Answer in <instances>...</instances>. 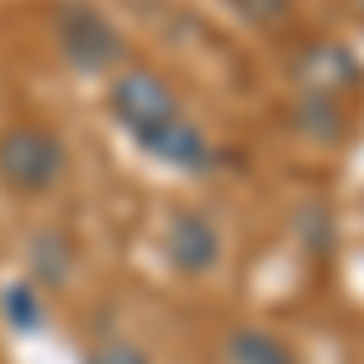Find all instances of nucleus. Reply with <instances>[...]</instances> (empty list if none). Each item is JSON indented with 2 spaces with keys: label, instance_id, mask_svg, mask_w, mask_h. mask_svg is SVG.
Here are the masks:
<instances>
[{
  "label": "nucleus",
  "instance_id": "f257e3e1",
  "mask_svg": "<svg viewBox=\"0 0 364 364\" xmlns=\"http://www.w3.org/2000/svg\"><path fill=\"white\" fill-rule=\"evenodd\" d=\"M68 175V146L54 127L10 122L0 132V185L20 199H39L58 190Z\"/></svg>",
  "mask_w": 364,
  "mask_h": 364
},
{
  "label": "nucleus",
  "instance_id": "f03ea898",
  "mask_svg": "<svg viewBox=\"0 0 364 364\" xmlns=\"http://www.w3.org/2000/svg\"><path fill=\"white\" fill-rule=\"evenodd\" d=\"M54 39H58V54L68 58L78 73H112V68H127V39H122L112 20H107L102 10H92L87 0L58 5Z\"/></svg>",
  "mask_w": 364,
  "mask_h": 364
},
{
  "label": "nucleus",
  "instance_id": "7ed1b4c3",
  "mask_svg": "<svg viewBox=\"0 0 364 364\" xmlns=\"http://www.w3.org/2000/svg\"><path fill=\"white\" fill-rule=\"evenodd\" d=\"M107 107L122 132H132L136 141H146L151 132H161L166 122L185 117L180 92L156 73V68H117L112 87H107Z\"/></svg>",
  "mask_w": 364,
  "mask_h": 364
},
{
  "label": "nucleus",
  "instance_id": "20e7f679",
  "mask_svg": "<svg viewBox=\"0 0 364 364\" xmlns=\"http://www.w3.org/2000/svg\"><path fill=\"white\" fill-rule=\"evenodd\" d=\"M161 252H166L170 272H180V277H209V272L224 262V228L214 224L209 209L180 204V209L166 214Z\"/></svg>",
  "mask_w": 364,
  "mask_h": 364
},
{
  "label": "nucleus",
  "instance_id": "39448f33",
  "mask_svg": "<svg viewBox=\"0 0 364 364\" xmlns=\"http://www.w3.org/2000/svg\"><path fill=\"white\" fill-rule=\"evenodd\" d=\"M141 151L151 156V161H161V166L170 170H209L214 166V146H209V136L199 132L190 117H175V122H166L161 132H151L146 141H136Z\"/></svg>",
  "mask_w": 364,
  "mask_h": 364
},
{
  "label": "nucleus",
  "instance_id": "423d86ee",
  "mask_svg": "<svg viewBox=\"0 0 364 364\" xmlns=\"http://www.w3.org/2000/svg\"><path fill=\"white\" fill-rule=\"evenodd\" d=\"M73 267H78V248H73V238H68L63 228L34 233V243H29V282H34L44 296L58 291V287H68Z\"/></svg>",
  "mask_w": 364,
  "mask_h": 364
},
{
  "label": "nucleus",
  "instance_id": "0eeeda50",
  "mask_svg": "<svg viewBox=\"0 0 364 364\" xmlns=\"http://www.w3.org/2000/svg\"><path fill=\"white\" fill-rule=\"evenodd\" d=\"M296 73L306 78V92H326V97L360 83V63L340 44H311L306 54L296 58Z\"/></svg>",
  "mask_w": 364,
  "mask_h": 364
},
{
  "label": "nucleus",
  "instance_id": "6e6552de",
  "mask_svg": "<svg viewBox=\"0 0 364 364\" xmlns=\"http://www.w3.org/2000/svg\"><path fill=\"white\" fill-rule=\"evenodd\" d=\"M228 364H301L291 340L272 326H233L224 340Z\"/></svg>",
  "mask_w": 364,
  "mask_h": 364
},
{
  "label": "nucleus",
  "instance_id": "1a4fd4ad",
  "mask_svg": "<svg viewBox=\"0 0 364 364\" xmlns=\"http://www.w3.org/2000/svg\"><path fill=\"white\" fill-rule=\"evenodd\" d=\"M291 122H296L311 141H321V146H340V141L350 136V112L340 107L336 97H326V92H306V97L296 102Z\"/></svg>",
  "mask_w": 364,
  "mask_h": 364
},
{
  "label": "nucleus",
  "instance_id": "9d476101",
  "mask_svg": "<svg viewBox=\"0 0 364 364\" xmlns=\"http://www.w3.org/2000/svg\"><path fill=\"white\" fill-rule=\"evenodd\" d=\"M0 316H5L10 331L34 336V331L49 326V301H44V291H39L34 282H10V287L0 291Z\"/></svg>",
  "mask_w": 364,
  "mask_h": 364
},
{
  "label": "nucleus",
  "instance_id": "9b49d317",
  "mask_svg": "<svg viewBox=\"0 0 364 364\" xmlns=\"http://www.w3.org/2000/svg\"><path fill=\"white\" fill-rule=\"evenodd\" d=\"M83 364H156L146 350H141L136 340H127V336H107V340H97L92 350L83 355Z\"/></svg>",
  "mask_w": 364,
  "mask_h": 364
},
{
  "label": "nucleus",
  "instance_id": "f8f14e48",
  "mask_svg": "<svg viewBox=\"0 0 364 364\" xmlns=\"http://www.w3.org/2000/svg\"><path fill=\"white\" fill-rule=\"evenodd\" d=\"M233 5H238L243 20H252V25H262V29L282 25L291 15V0H233Z\"/></svg>",
  "mask_w": 364,
  "mask_h": 364
},
{
  "label": "nucleus",
  "instance_id": "ddd939ff",
  "mask_svg": "<svg viewBox=\"0 0 364 364\" xmlns=\"http://www.w3.org/2000/svg\"><path fill=\"white\" fill-rule=\"evenodd\" d=\"M355 5H360V15H364V0H355Z\"/></svg>",
  "mask_w": 364,
  "mask_h": 364
}]
</instances>
